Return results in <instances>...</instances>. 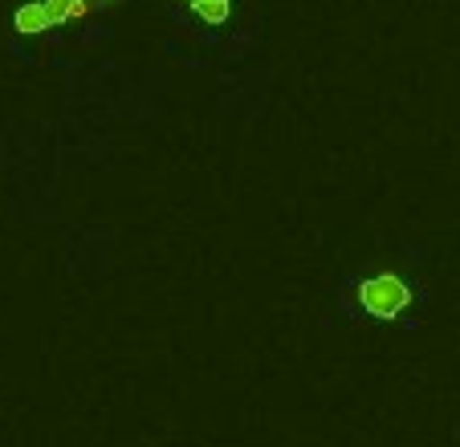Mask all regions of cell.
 Returning <instances> with one entry per match:
<instances>
[{"label":"cell","mask_w":460,"mask_h":447,"mask_svg":"<svg viewBox=\"0 0 460 447\" xmlns=\"http://www.w3.org/2000/svg\"><path fill=\"white\" fill-rule=\"evenodd\" d=\"M355 302L367 318L375 321H395L400 313H408L411 305V285L400 273H375L367 281H358Z\"/></svg>","instance_id":"obj_1"},{"label":"cell","mask_w":460,"mask_h":447,"mask_svg":"<svg viewBox=\"0 0 460 447\" xmlns=\"http://www.w3.org/2000/svg\"><path fill=\"white\" fill-rule=\"evenodd\" d=\"M98 0H33L17 9V29L21 33H45L66 21H86L94 13Z\"/></svg>","instance_id":"obj_2"},{"label":"cell","mask_w":460,"mask_h":447,"mask_svg":"<svg viewBox=\"0 0 460 447\" xmlns=\"http://www.w3.org/2000/svg\"><path fill=\"white\" fill-rule=\"evenodd\" d=\"M188 9L204 21V25H225L233 17V0H188Z\"/></svg>","instance_id":"obj_3"}]
</instances>
